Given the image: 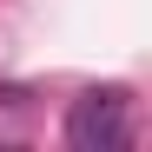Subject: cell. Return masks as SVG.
<instances>
[{
    "label": "cell",
    "instance_id": "1",
    "mask_svg": "<svg viewBox=\"0 0 152 152\" xmlns=\"http://www.w3.org/2000/svg\"><path fill=\"white\" fill-rule=\"evenodd\" d=\"M66 145L73 152H119L132 145V93L126 86H86L66 113Z\"/></svg>",
    "mask_w": 152,
    "mask_h": 152
},
{
    "label": "cell",
    "instance_id": "2",
    "mask_svg": "<svg viewBox=\"0 0 152 152\" xmlns=\"http://www.w3.org/2000/svg\"><path fill=\"white\" fill-rule=\"evenodd\" d=\"M0 106H27V86H0Z\"/></svg>",
    "mask_w": 152,
    "mask_h": 152
}]
</instances>
